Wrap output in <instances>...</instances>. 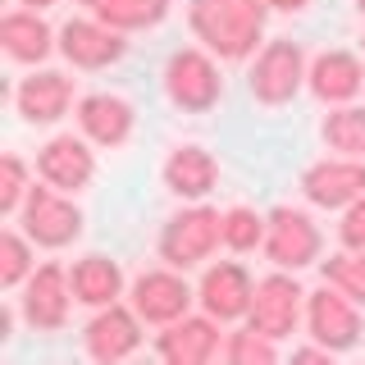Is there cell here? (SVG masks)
Wrapping results in <instances>:
<instances>
[{"label":"cell","instance_id":"obj_1","mask_svg":"<svg viewBox=\"0 0 365 365\" xmlns=\"http://www.w3.org/2000/svg\"><path fill=\"white\" fill-rule=\"evenodd\" d=\"M265 19L269 0H187V23L197 41H205V51L228 64L256 55L265 37Z\"/></svg>","mask_w":365,"mask_h":365},{"label":"cell","instance_id":"obj_2","mask_svg":"<svg viewBox=\"0 0 365 365\" xmlns=\"http://www.w3.org/2000/svg\"><path fill=\"white\" fill-rule=\"evenodd\" d=\"M224 242V215L215 205H187L160 228V260L174 269H192L210 260V251Z\"/></svg>","mask_w":365,"mask_h":365},{"label":"cell","instance_id":"obj_3","mask_svg":"<svg viewBox=\"0 0 365 365\" xmlns=\"http://www.w3.org/2000/svg\"><path fill=\"white\" fill-rule=\"evenodd\" d=\"M306 73H311V64H306L302 41L274 37V41L260 46L247 83H251V96H256L260 106H288L297 91L306 87Z\"/></svg>","mask_w":365,"mask_h":365},{"label":"cell","instance_id":"obj_4","mask_svg":"<svg viewBox=\"0 0 365 365\" xmlns=\"http://www.w3.org/2000/svg\"><path fill=\"white\" fill-rule=\"evenodd\" d=\"M165 96L174 101L178 110L187 114H205L220 106L224 96V78H220V64L210 60L197 46H182V51L169 55L165 64Z\"/></svg>","mask_w":365,"mask_h":365},{"label":"cell","instance_id":"obj_5","mask_svg":"<svg viewBox=\"0 0 365 365\" xmlns=\"http://www.w3.org/2000/svg\"><path fill=\"white\" fill-rule=\"evenodd\" d=\"M19 220H23V228H28L32 242H37V247H51V251H55V247H68V242H78V237H83V210L68 201V192L51 187V182L28 192Z\"/></svg>","mask_w":365,"mask_h":365},{"label":"cell","instance_id":"obj_6","mask_svg":"<svg viewBox=\"0 0 365 365\" xmlns=\"http://www.w3.org/2000/svg\"><path fill=\"white\" fill-rule=\"evenodd\" d=\"M265 256L274 260L279 269H306L319 260V247H324V237H319L315 220L306 210H292V205H279V210L265 215Z\"/></svg>","mask_w":365,"mask_h":365},{"label":"cell","instance_id":"obj_7","mask_svg":"<svg viewBox=\"0 0 365 365\" xmlns=\"http://www.w3.org/2000/svg\"><path fill=\"white\" fill-rule=\"evenodd\" d=\"M306 329L315 342H324L329 351H347L361 342V311L347 292H338L334 283H324L319 292H306Z\"/></svg>","mask_w":365,"mask_h":365},{"label":"cell","instance_id":"obj_8","mask_svg":"<svg viewBox=\"0 0 365 365\" xmlns=\"http://www.w3.org/2000/svg\"><path fill=\"white\" fill-rule=\"evenodd\" d=\"M68 302H73V283L64 265H41L23 283V319L37 334H60L68 324Z\"/></svg>","mask_w":365,"mask_h":365},{"label":"cell","instance_id":"obj_9","mask_svg":"<svg viewBox=\"0 0 365 365\" xmlns=\"http://www.w3.org/2000/svg\"><path fill=\"white\" fill-rule=\"evenodd\" d=\"M60 55L73 68H110L128 55V41H123L119 28L101 23L96 14L91 19H68L60 28Z\"/></svg>","mask_w":365,"mask_h":365},{"label":"cell","instance_id":"obj_10","mask_svg":"<svg viewBox=\"0 0 365 365\" xmlns=\"http://www.w3.org/2000/svg\"><path fill=\"white\" fill-rule=\"evenodd\" d=\"M302 302H306V292L297 288V279H288V274H265L256 283V292H251L247 324H256L269 338H288L297 329V319H302Z\"/></svg>","mask_w":365,"mask_h":365},{"label":"cell","instance_id":"obj_11","mask_svg":"<svg viewBox=\"0 0 365 365\" xmlns=\"http://www.w3.org/2000/svg\"><path fill=\"white\" fill-rule=\"evenodd\" d=\"M197 302V292L187 288V279L169 265V269H146L142 279L133 283V311L146 319V324H174V319L187 315V306Z\"/></svg>","mask_w":365,"mask_h":365},{"label":"cell","instance_id":"obj_12","mask_svg":"<svg viewBox=\"0 0 365 365\" xmlns=\"http://www.w3.org/2000/svg\"><path fill=\"white\" fill-rule=\"evenodd\" d=\"M302 192L319 210H347L356 197H365V160H319L302 174Z\"/></svg>","mask_w":365,"mask_h":365},{"label":"cell","instance_id":"obj_13","mask_svg":"<svg viewBox=\"0 0 365 365\" xmlns=\"http://www.w3.org/2000/svg\"><path fill=\"white\" fill-rule=\"evenodd\" d=\"M142 324L146 319L133 311V306H101L96 319L83 329V347L91 361H123L142 347Z\"/></svg>","mask_w":365,"mask_h":365},{"label":"cell","instance_id":"obj_14","mask_svg":"<svg viewBox=\"0 0 365 365\" xmlns=\"http://www.w3.org/2000/svg\"><path fill=\"white\" fill-rule=\"evenodd\" d=\"M251 292H256V283H251L247 265H237V260H220V265H210L201 274L197 302H201L205 315H215L220 324H228V319H242L251 311Z\"/></svg>","mask_w":365,"mask_h":365},{"label":"cell","instance_id":"obj_15","mask_svg":"<svg viewBox=\"0 0 365 365\" xmlns=\"http://www.w3.org/2000/svg\"><path fill=\"white\" fill-rule=\"evenodd\" d=\"M37 174L60 192H83L91 178H96V155H91L87 137L60 133L37 151Z\"/></svg>","mask_w":365,"mask_h":365},{"label":"cell","instance_id":"obj_16","mask_svg":"<svg viewBox=\"0 0 365 365\" xmlns=\"http://www.w3.org/2000/svg\"><path fill=\"white\" fill-rule=\"evenodd\" d=\"M155 351L169 365H205L220 351V319L215 315H182L155 334Z\"/></svg>","mask_w":365,"mask_h":365},{"label":"cell","instance_id":"obj_17","mask_svg":"<svg viewBox=\"0 0 365 365\" xmlns=\"http://www.w3.org/2000/svg\"><path fill=\"white\" fill-rule=\"evenodd\" d=\"M14 106L23 114V123H60L68 106H73V78L41 68V73L23 78L14 87Z\"/></svg>","mask_w":365,"mask_h":365},{"label":"cell","instance_id":"obj_18","mask_svg":"<svg viewBox=\"0 0 365 365\" xmlns=\"http://www.w3.org/2000/svg\"><path fill=\"white\" fill-rule=\"evenodd\" d=\"M137 114L123 96H110V91H91V96L78 101V128H83L87 142L96 146H123L133 137Z\"/></svg>","mask_w":365,"mask_h":365},{"label":"cell","instance_id":"obj_19","mask_svg":"<svg viewBox=\"0 0 365 365\" xmlns=\"http://www.w3.org/2000/svg\"><path fill=\"white\" fill-rule=\"evenodd\" d=\"M306 87L315 91V101L324 106H347L351 96H361L365 87V64L351 51H324L306 73Z\"/></svg>","mask_w":365,"mask_h":365},{"label":"cell","instance_id":"obj_20","mask_svg":"<svg viewBox=\"0 0 365 365\" xmlns=\"http://www.w3.org/2000/svg\"><path fill=\"white\" fill-rule=\"evenodd\" d=\"M220 182V165L205 146H174L165 160V187L182 201H201Z\"/></svg>","mask_w":365,"mask_h":365},{"label":"cell","instance_id":"obj_21","mask_svg":"<svg viewBox=\"0 0 365 365\" xmlns=\"http://www.w3.org/2000/svg\"><path fill=\"white\" fill-rule=\"evenodd\" d=\"M0 41H5V55L19 64H41L60 46L37 9H14V14L0 19Z\"/></svg>","mask_w":365,"mask_h":365},{"label":"cell","instance_id":"obj_22","mask_svg":"<svg viewBox=\"0 0 365 365\" xmlns=\"http://www.w3.org/2000/svg\"><path fill=\"white\" fill-rule=\"evenodd\" d=\"M68 283H73V302L83 306H114L123 292V269L114 265L110 256H83L73 260V269H68Z\"/></svg>","mask_w":365,"mask_h":365},{"label":"cell","instance_id":"obj_23","mask_svg":"<svg viewBox=\"0 0 365 365\" xmlns=\"http://www.w3.org/2000/svg\"><path fill=\"white\" fill-rule=\"evenodd\" d=\"M83 5L101 23H110V28H119V32L155 28V23L169 14V0H83Z\"/></svg>","mask_w":365,"mask_h":365},{"label":"cell","instance_id":"obj_24","mask_svg":"<svg viewBox=\"0 0 365 365\" xmlns=\"http://www.w3.org/2000/svg\"><path fill=\"white\" fill-rule=\"evenodd\" d=\"M319 137H324L329 151L351 155V160H365V110H361V106H338V110L324 119Z\"/></svg>","mask_w":365,"mask_h":365},{"label":"cell","instance_id":"obj_25","mask_svg":"<svg viewBox=\"0 0 365 365\" xmlns=\"http://www.w3.org/2000/svg\"><path fill=\"white\" fill-rule=\"evenodd\" d=\"M265 215L251 210V205H233V210H224V247L228 251H256L265 247Z\"/></svg>","mask_w":365,"mask_h":365},{"label":"cell","instance_id":"obj_26","mask_svg":"<svg viewBox=\"0 0 365 365\" xmlns=\"http://www.w3.org/2000/svg\"><path fill=\"white\" fill-rule=\"evenodd\" d=\"M279 338H269V334H260L256 324H247V329H233V334L224 338V356L233 361V365H269V361H279V347H274Z\"/></svg>","mask_w":365,"mask_h":365},{"label":"cell","instance_id":"obj_27","mask_svg":"<svg viewBox=\"0 0 365 365\" xmlns=\"http://www.w3.org/2000/svg\"><path fill=\"white\" fill-rule=\"evenodd\" d=\"M324 283L347 292L356 306H365V251H338L324 260Z\"/></svg>","mask_w":365,"mask_h":365},{"label":"cell","instance_id":"obj_28","mask_svg":"<svg viewBox=\"0 0 365 365\" xmlns=\"http://www.w3.org/2000/svg\"><path fill=\"white\" fill-rule=\"evenodd\" d=\"M32 269H37V265H32L28 237H19L14 228H5V233H0V288H19V283H28Z\"/></svg>","mask_w":365,"mask_h":365},{"label":"cell","instance_id":"obj_29","mask_svg":"<svg viewBox=\"0 0 365 365\" xmlns=\"http://www.w3.org/2000/svg\"><path fill=\"white\" fill-rule=\"evenodd\" d=\"M32 182H28V165L19 155H5L0 160V210L5 215H19L23 201H28Z\"/></svg>","mask_w":365,"mask_h":365},{"label":"cell","instance_id":"obj_30","mask_svg":"<svg viewBox=\"0 0 365 365\" xmlns=\"http://www.w3.org/2000/svg\"><path fill=\"white\" fill-rule=\"evenodd\" d=\"M338 237L347 251H365V197H356L342 210V224H338Z\"/></svg>","mask_w":365,"mask_h":365},{"label":"cell","instance_id":"obj_31","mask_svg":"<svg viewBox=\"0 0 365 365\" xmlns=\"http://www.w3.org/2000/svg\"><path fill=\"white\" fill-rule=\"evenodd\" d=\"M334 356V351L324 347V342H319V347H302V351H292V361H329Z\"/></svg>","mask_w":365,"mask_h":365},{"label":"cell","instance_id":"obj_32","mask_svg":"<svg viewBox=\"0 0 365 365\" xmlns=\"http://www.w3.org/2000/svg\"><path fill=\"white\" fill-rule=\"evenodd\" d=\"M306 5H311V0H269V9H279V14H302Z\"/></svg>","mask_w":365,"mask_h":365},{"label":"cell","instance_id":"obj_33","mask_svg":"<svg viewBox=\"0 0 365 365\" xmlns=\"http://www.w3.org/2000/svg\"><path fill=\"white\" fill-rule=\"evenodd\" d=\"M19 5H28V9H46V5H55V0H19Z\"/></svg>","mask_w":365,"mask_h":365},{"label":"cell","instance_id":"obj_34","mask_svg":"<svg viewBox=\"0 0 365 365\" xmlns=\"http://www.w3.org/2000/svg\"><path fill=\"white\" fill-rule=\"evenodd\" d=\"M356 9H361V14H365V0H356Z\"/></svg>","mask_w":365,"mask_h":365}]
</instances>
